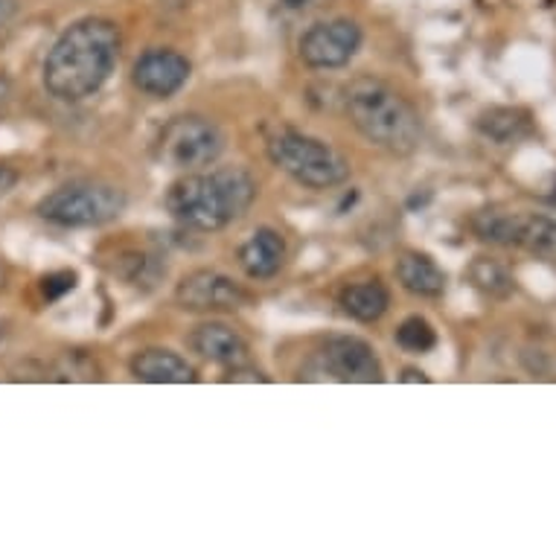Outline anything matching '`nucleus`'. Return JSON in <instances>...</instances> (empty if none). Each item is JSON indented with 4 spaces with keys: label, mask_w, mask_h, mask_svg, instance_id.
Masks as SVG:
<instances>
[{
    "label": "nucleus",
    "mask_w": 556,
    "mask_h": 556,
    "mask_svg": "<svg viewBox=\"0 0 556 556\" xmlns=\"http://www.w3.org/2000/svg\"><path fill=\"white\" fill-rule=\"evenodd\" d=\"M123 36L109 18L74 21L47 50L41 79L50 97L62 102H83L102 91L119 62Z\"/></svg>",
    "instance_id": "nucleus-1"
},
{
    "label": "nucleus",
    "mask_w": 556,
    "mask_h": 556,
    "mask_svg": "<svg viewBox=\"0 0 556 556\" xmlns=\"http://www.w3.org/2000/svg\"><path fill=\"white\" fill-rule=\"evenodd\" d=\"M254 175L242 166L195 169L166 190V211L178 225L213 233L242 219L256 201Z\"/></svg>",
    "instance_id": "nucleus-2"
},
{
    "label": "nucleus",
    "mask_w": 556,
    "mask_h": 556,
    "mask_svg": "<svg viewBox=\"0 0 556 556\" xmlns=\"http://www.w3.org/2000/svg\"><path fill=\"white\" fill-rule=\"evenodd\" d=\"M344 114L367 143L391 152L410 155L422 140L420 111L414 109L396 88L374 76H358L344 88Z\"/></svg>",
    "instance_id": "nucleus-3"
},
{
    "label": "nucleus",
    "mask_w": 556,
    "mask_h": 556,
    "mask_svg": "<svg viewBox=\"0 0 556 556\" xmlns=\"http://www.w3.org/2000/svg\"><path fill=\"white\" fill-rule=\"evenodd\" d=\"M268 161L306 190H332L350 178V161L327 140L283 128L265 143Z\"/></svg>",
    "instance_id": "nucleus-4"
},
{
    "label": "nucleus",
    "mask_w": 556,
    "mask_h": 556,
    "mask_svg": "<svg viewBox=\"0 0 556 556\" xmlns=\"http://www.w3.org/2000/svg\"><path fill=\"white\" fill-rule=\"evenodd\" d=\"M126 190L117 184L79 178L62 184L38 201V216L55 228H102L126 213Z\"/></svg>",
    "instance_id": "nucleus-5"
},
{
    "label": "nucleus",
    "mask_w": 556,
    "mask_h": 556,
    "mask_svg": "<svg viewBox=\"0 0 556 556\" xmlns=\"http://www.w3.org/2000/svg\"><path fill=\"white\" fill-rule=\"evenodd\" d=\"M228 137L216 119L204 114H178L157 131L155 157L157 164L178 169V173H195L207 169L225 155Z\"/></svg>",
    "instance_id": "nucleus-6"
},
{
    "label": "nucleus",
    "mask_w": 556,
    "mask_h": 556,
    "mask_svg": "<svg viewBox=\"0 0 556 556\" xmlns=\"http://www.w3.org/2000/svg\"><path fill=\"white\" fill-rule=\"evenodd\" d=\"M472 228L490 245L521 248L542 260H556V222L551 216L483 211L475 216Z\"/></svg>",
    "instance_id": "nucleus-7"
},
{
    "label": "nucleus",
    "mask_w": 556,
    "mask_h": 556,
    "mask_svg": "<svg viewBox=\"0 0 556 556\" xmlns=\"http://www.w3.org/2000/svg\"><path fill=\"white\" fill-rule=\"evenodd\" d=\"M362 41H365V33L356 21L329 18L312 24L303 33L298 53H301V62L312 71H338L356 59Z\"/></svg>",
    "instance_id": "nucleus-8"
},
{
    "label": "nucleus",
    "mask_w": 556,
    "mask_h": 556,
    "mask_svg": "<svg viewBox=\"0 0 556 556\" xmlns=\"http://www.w3.org/2000/svg\"><path fill=\"white\" fill-rule=\"evenodd\" d=\"M175 303L187 312L199 315H216V312H239L251 303V294L230 280L228 274L213 271V268H199L181 277L175 286Z\"/></svg>",
    "instance_id": "nucleus-9"
},
{
    "label": "nucleus",
    "mask_w": 556,
    "mask_h": 556,
    "mask_svg": "<svg viewBox=\"0 0 556 556\" xmlns=\"http://www.w3.org/2000/svg\"><path fill=\"white\" fill-rule=\"evenodd\" d=\"M318 362L324 374L338 382L353 384H379L384 379V367L376 356V350L365 338L356 336H332L320 346Z\"/></svg>",
    "instance_id": "nucleus-10"
},
{
    "label": "nucleus",
    "mask_w": 556,
    "mask_h": 556,
    "mask_svg": "<svg viewBox=\"0 0 556 556\" xmlns=\"http://www.w3.org/2000/svg\"><path fill=\"white\" fill-rule=\"evenodd\" d=\"M192 64L190 59L169 47H155L140 55L131 67V83L140 93L152 100H169L190 83Z\"/></svg>",
    "instance_id": "nucleus-11"
},
{
    "label": "nucleus",
    "mask_w": 556,
    "mask_h": 556,
    "mask_svg": "<svg viewBox=\"0 0 556 556\" xmlns=\"http://www.w3.org/2000/svg\"><path fill=\"white\" fill-rule=\"evenodd\" d=\"M190 346L201 358H207L213 365L225 370L251 365V346L237 329L222 324V320H204L190 332Z\"/></svg>",
    "instance_id": "nucleus-12"
},
{
    "label": "nucleus",
    "mask_w": 556,
    "mask_h": 556,
    "mask_svg": "<svg viewBox=\"0 0 556 556\" xmlns=\"http://www.w3.org/2000/svg\"><path fill=\"white\" fill-rule=\"evenodd\" d=\"M128 370L135 376L137 382L149 384H190L195 382V367L184 356H178L169 346H147V350H137Z\"/></svg>",
    "instance_id": "nucleus-13"
},
{
    "label": "nucleus",
    "mask_w": 556,
    "mask_h": 556,
    "mask_svg": "<svg viewBox=\"0 0 556 556\" xmlns=\"http://www.w3.org/2000/svg\"><path fill=\"white\" fill-rule=\"evenodd\" d=\"M239 265L251 280H271L286 265L289 248L280 230L256 228L251 237L239 245Z\"/></svg>",
    "instance_id": "nucleus-14"
},
{
    "label": "nucleus",
    "mask_w": 556,
    "mask_h": 556,
    "mask_svg": "<svg viewBox=\"0 0 556 556\" xmlns=\"http://www.w3.org/2000/svg\"><path fill=\"white\" fill-rule=\"evenodd\" d=\"M396 280L405 292L417 294V298H440L448 283L446 271L420 251H405L396 260Z\"/></svg>",
    "instance_id": "nucleus-15"
},
{
    "label": "nucleus",
    "mask_w": 556,
    "mask_h": 556,
    "mask_svg": "<svg viewBox=\"0 0 556 556\" xmlns=\"http://www.w3.org/2000/svg\"><path fill=\"white\" fill-rule=\"evenodd\" d=\"M338 303L358 324H376L391 309V292L379 280H362V283L344 286L338 294Z\"/></svg>",
    "instance_id": "nucleus-16"
},
{
    "label": "nucleus",
    "mask_w": 556,
    "mask_h": 556,
    "mask_svg": "<svg viewBox=\"0 0 556 556\" xmlns=\"http://www.w3.org/2000/svg\"><path fill=\"white\" fill-rule=\"evenodd\" d=\"M478 131L498 147H510L533 131V123L525 109H490L478 119Z\"/></svg>",
    "instance_id": "nucleus-17"
},
{
    "label": "nucleus",
    "mask_w": 556,
    "mask_h": 556,
    "mask_svg": "<svg viewBox=\"0 0 556 556\" xmlns=\"http://www.w3.org/2000/svg\"><path fill=\"white\" fill-rule=\"evenodd\" d=\"M466 277H469V283H472L483 298H493V301L510 298L513 289H516V280H513V274L507 271V265H502L498 260H493V256H475Z\"/></svg>",
    "instance_id": "nucleus-18"
},
{
    "label": "nucleus",
    "mask_w": 556,
    "mask_h": 556,
    "mask_svg": "<svg viewBox=\"0 0 556 556\" xmlns=\"http://www.w3.org/2000/svg\"><path fill=\"white\" fill-rule=\"evenodd\" d=\"M396 344L405 353L422 356V353H431L438 346V329L431 327L426 318H420V315H410V318H405L396 327Z\"/></svg>",
    "instance_id": "nucleus-19"
},
{
    "label": "nucleus",
    "mask_w": 556,
    "mask_h": 556,
    "mask_svg": "<svg viewBox=\"0 0 556 556\" xmlns=\"http://www.w3.org/2000/svg\"><path fill=\"white\" fill-rule=\"evenodd\" d=\"M76 289V271H55L47 274L41 280V294L45 301H62L64 294H71Z\"/></svg>",
    "instance_id": "nucleus-20"
},
{
    "label": "nucleus",
    "mask_w": 556,
    "mask_h": 556,
    "mask_svg": "<svg viewBox=\"0 0 556 556\" xmlns=\"http://www.w3.org/2000/svg\"><path fill=\"white\" fill-rule=\"evenodd\" d=\"M15 184H18V173L10 169V166H0V195L15 190Z\"/></svg>",
    "instance_id": "nucleus-21"
},
{
    "label": "nucleus",
    "mask_w": 556,
    "mask_h": 556,
    "mask_svg": "<svg viewBox=\"0 0 556 556\" xmlns=\"http://www.w3.org/2000/svg\"><path fill=\"white\" fill-rule=\"evenodd\" d=\"M10 102H12V83H10V76L0 74V114H3V111L10 109Z\"/></svg>",
    "instance_id": "nucleus-22"
},
{
    "label": "nucleus",
    "mask_w": 556,
    "mask_h": 556,
    "mask_svg": "<svg viewBox=\"0 0 556 556\" xmlns=\"http://www.w3.org/2000/svg\"><path fill=\"white\" fill-rule=\"evenodd\" d=\"M15 10H18V3H15V0H0V27L15 15Z\"/></svg>",
    "instance_id": "nucleus-23"
},
{
    "label": "nucleus",
    "mask_w": 556,
    "mask_h": 556,
    "mask_svg": "<svg viewBox=\"0 0 556 556\" xmlns=\"http://www.w3.org/2000/svg\"><path fill=\"white\" fill-rule=\"evenodd\" d=\"M402 382H429V376L422 374V370H402V376H400Z\"/></svg>",
    "instance_id": "nucleus-24"
},
{
    "label": "nucleus",
    "mask_w": 556,
    "mask_h": 556,
    "mask_svg": "<svg viewBox=\"0 0 556 556\" xmlns=\"http://www.w3.org/2000/svg\"><path fill=\"white\" fill-rule=\"evenodd\" d=\"M286 7H292V10H301V7H306V0H283Z\"/></svg>",
    "instance_id": "nucleus-25"
},
{
    "label": "nucleus",
    "mask_w": 556,
    "mask_h": 556,
    "mask_svg": "<svg viewBox=\"0 0 556 556\" xmlns=\"http://www.w3.org/2000/svg\"><path fill=\"white\" fill-rule=\"evenodd\" d=\"M166 3H169V7H187L190 0H166Z\"/></svg>",
    "instance_id": "nucleus-26"
},
{
    "label": "nucleus",
    "mask_w": 556,
    "mask_h": 556,
    "mask_svg": "<svg viewBox=\"0 0 556 556\" xmlns=\"http://www.w3.org/2000/svg\"><path fill=\"white\" fill-rule=\"evenodd\" d=\"M0 280H3V268H0Z\"/></svg>",
    "instance_id": "nucleus-27"
}]
</instances>
